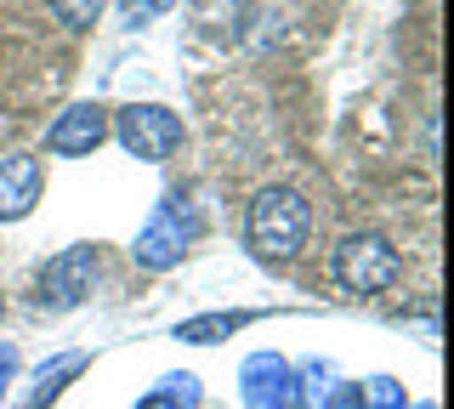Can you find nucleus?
Wrapping results in <instances>:
<instances>
[{"label": "nucleus", "mask_w": 454, "mask_h": 409, "mask_svg": "<svg viewBox=\"0 0 454 409\" xmlns=\"http://www.w3.org/2000/svg\"><path fill=\"white\" fill-rule=\"evenodd\" d=\"M137 409H188V404H176V398H170V392H148V398H142Z\"/></svg>", "instance_id": "dca6fc26"}, {"label": "nucleus", "mask_w": 454, "mask_h": 409, "mask_svg": "<svg viewBox=\"0 0 454 409\" xmlns=\"http://www.w3.org/2000/svg\"><path fill=\"white\" fill-rule=\"evenodd\" d=\"M245 404L250 409H295V370L278 352H250L245 358Z\"/></svg>", "instance_id": "423d86ee"}, {"label": "nucleus", "mask_w": 454, "mask_h": 409, "mask_svg": "<svg viewBox=\"0 0 454 409\" xmlns=\"http://www.w3.org/2000/svg\"><path fill=\"white\" fill-rule=\"evenodd\" d=\"M12 370H18V352H12V347H0V398H6V381H12Z\"/></svg>", "instance_id": "2eb2a0df"}, {"label": "nucleus", "mask_w": 454, "mask_h": 409, "mask_svg": "<svg viewBox=\"0 0 454 409\" xmlns=\"http://www.w3.org/2000/svg\"><path fill=\"white\" fill-rule=\"evenodd\" d=\"M358 409H409V398H403V387H397L392 375H375L364 387V404Z\"/></svg>", "instance_id": "9d476101"}, {"label": "nucleus", "mask_w": 454, "mask_h": 409, "mask_svg": "<svg viewBox=\"0 0 454 409\" xmlns=\"http://www.w3.org/2000/svg\"><path fill=\"white\" fill-rule=\"evenodd\" d=\"M108 137V114L97 103H74L68 114H57V125L46 131V153H63V160H74V153H91L103 148Z\"/></svg>", "instance_id": "0eeeda50"}, {"label": "nucleus", "mask_w": 454, "mask_h": 409, "mask_svg": "<svg viewBox=\"0 0 454 409\" xmlns=\"http://www.w3.org/2000/svg\"><path fill=\"white\" fill-rule=\"evenodd\" d=\"M114 137L125 143V153L160 165V160H170V153L182 148V120L170 114L165 103H131V108H120V120H114Z\"/></svg>", "instance_id": "7ed1b4c3"}, {"label": "nucleus", "mask_w": 454, "mask_h": 409, "mask_svg": "<svg viewBox=\"0 0 454 409\" xmlns=\"http://www.w3.org/2000/svg\"><path fill=\"white\" fill-rule=\"evenodd\" d=\"M307 228H312V205H307L295 188H262V193L250 200L245 239H250L255 256H267V262H290L295 250L307 245Z\"/></svg>", "instance_id": "f257e3e1"}, {"label": "nucleus", "mask_w": 454, "mask_h": 409, "mask_svg": "<svg viewBox=\"0 0 454 409\" xmlns=\"http://www.w3.org/2000/svg\"><path fill=\"white\" fill-rule=\"evenodd\" d=\"M46 6L68 23V29H91L97 12H103V0H46Z\"/></svg>", "instance_id": "9b49d317"}, {"label": "nucleus", "mask_w": 454, "mask_h": 409, "mask_svg": "<svg viewBox=\"0 0 454 409\" xmlns=\"http://www.w3.org/2000/svg\"><path fill=\"white\" fill-rule=\"evenodd\" d=\"M199 233V222L182 210V200L170 193V200L153 210L148 222H142V233H137V245H131V256H137V267H176L182 262V250H188V239Z\"/></svg>", "instance_id": "20e7f679"}, {"label": "nucleus", "mask_w": 454, "mask_h": 409, "mask_svg": "<svg viewBox=\"0 0 454 409\" xmlns=\"http://www.w3.org/2000/svg\"><path fill=\"white\" fill-rule=\"evenodd\" d=\"M165 6H170V0H120L125 23H153V18H160Z\"/></svg>", "instance_id": "f8f14e48"}, {"label": "nucleus", "mask_w": 454, "mask_h": 409, "mask_svg": "<svg viewBox=\"0 0 454 409\" xmlns=\"http://www.w3.org/2000/svg\"><path fill=\"white\" fill-rule=\"evenodd\" d=\"M91 279H97V250L91 245H74L63 250V256L46 262V273H40V307H80L85 295H91Z\"/></svg>", "instance_id": "39448f33"}, {"label": "nucleus", "mask_w": 454, "mask_h": 409, "mask_svg": "<svg viewBox=\"0 0 454 409\" xmlns=\"http://www.w3.org/2000/svg\"><path fill=\"white\" fill-rule=\"evenodd\" d=\"M35 205H40V160L35 153L0 160V222H23Z\"/></svg>", "instance_id": "6e6552de"}, {"label": "nucleus", "mask_w": 454, "mask_h": 409, "mask_svg": "<svg viewBox=\"0 0 454 409\" xmlns=\"http://www.w3.org/2000/svg\"><path fill=\"white\" fill-rule=\"evenodd\" d=\"M165 392H170L176 404H188V409H193V398H199V381H193V375H170V381H165Z\"/></svg>", "instance_id": "ddd939ff"}, {"label": "nucleus", "mask_w": 454, "mask_h": 409, "mask_svg": "<svg viewBox=\"0 0 454 409\" xmlns=\"http://www.w3.org/2000/svg\"><path fill=\"white\" fill-rule=\"evenodd\" d=\"M245 324H250V313H205V319H188L176 335L193 347H210V342H227L233 330H245Z\"/></svg>", "instance_id": "1a4fd4ad"}, {"label": "nucleus", "mask_w": 454, "mask_h": 409, "mask_svg": "<svg viewBox=\"0 0 454 409\" xmlns=\"http://www.w3.org/2000/svg\"><path fill=\"white\" fill-rule=\"evenodd\" d=\"M397 267L403 262H397V250L380 233H352V239H340V250H335V279L352 295H380L397 279Z\"/></svg>", "instance_id": "f03ea898"}, {"label": "nucleus", "mask_w": 454, "mask_h": 409, "mask_svg": "<svg viewBox=\"0 0 454 409\" xmlns=\"http://www.w3.org/2000/svg\"><path fill=\"white\" fill-rule=\"evenodd\" d=\"M358 404H364V387H340L330 398V409H358Z\"/></svg>", "instance_id": "4468645a"}, {"label": "nucleus", "mask_w": 454, "mask_h": 409, "mask_svg": "<svg viewBox=\"0 0 454 409\" xmlns=\"http://www.w3.org/2000/svg\"><path fill=\"white\" fill-rule=\"evenodd\" d=\"M0 313H6V302H0Z\"/></svg>", "instance_id": "f3484780"}]
</instances>
